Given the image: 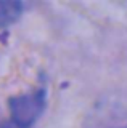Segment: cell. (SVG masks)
I'll use <instances>...</instances> for the list:
<instances>
[{"instance_id":"1","label":"cell","mask_w":127,"mask_h":128,"mask_svg":"<svg viewBox=\"0 0 127 128\" xmlns=\"http://www.w3.org/2000/svg\"><path fill=\"white\" fill-rule=\"evenodd\" d=\"M47 104V94L45 90H35L31 93H23L10 98L8 109L10 115L15 123L26 128H31L40 118L43 109Z\"/></svg>"},{"instance_id":"2","label":"cell","mask_w":127,"mask_h":128,"mask_svg":"<svg viewBox=\"0 0 127 128\" xmlns=\"http://www.w3.org/2000/svg\"><path fill=\"white\" fill-rule=\"evenodd\" d=\"M23 13V3L19 2H0V27H8L18 21Z\"/></svg>"},{"instance_id":"3","label":"cell","mask_w":127,"mask_h":128,"mask_svg":"<svg viewBox=\"0 0 127 128\" xmlns=\"http://www.w3.org/2000/svg\"><path fill=\"white\" fill-rule=\"evenodd\" d=\"M0 128H26V126L18 125V123H15L13 120H7V122H3L2 125H0Z\"/></svg>"},{"instance_id":"4","label":"cell","mask_w":127,"mask_h":128,"mask_svg":"<svg viewBox=\"0 0 127 128\" xmlns=\"http://www.w3.org/2000/svg\"><path fill=\"white\" fill-rule=\"evenodd\" d=\"M119 128H127V125H125V126H119Z\"/></svg>"}]
</instances>
